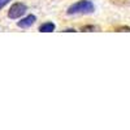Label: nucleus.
<instances>
[{
	"label": "nucleus",
	"instance_id": "nucleus-6",
	"mask_svg": "<svg viewBox=\"0 0 130 130\" xmlns=\"http://www.w3.org/2000/svg\"><path fill=\"white\" fill-rule=\"evenodd\" d=\"M9 2H10V0H0V9H3Z\"/></svg>",
	"mask_w": 130,
	"mask_h": 130
},
{
	"label": "nucleus",
	"instance_id": "nucleus-3",
	"mask_svg": "<svg viewBox=\"0 0 130 130\" xmlns=\"http://www.w3.org/2000/svg\"><path fill=\"white\" fill-rule=\"evenodd\" d=\"M35 21H37V17L34 14H29L25 18H21V21H18V22H17V26L21 27V29H27L31 25H34Z\"/></svg>",
	"mask_w": 130,
	"mask_h": 130
},
{
	"label": "nucleus",
	"instance_id": "nucleus-5",
	"mask_svg": "<svg viewBox=\"0 0 130 130\" xmlns=\"http://www.w3.org/2000/svg\"><path fill=\"white\" fill-rule=\"evenodd\" d=\"M81 30L82 31H96V30H99V27H96L94 25H87V26H82Z\"/></svg>",
	"mask_w": 130,
	"mask_h": 130
},
{
	"label": "nucleus",
	"instance_id": "nucleus-4",
	"mask_svg": "<svg viewBox=\"0 0 130 130\" xmlns=\"http://www.w3.org/2000/svg\"><path fill=\"white\" fill-rule=\"evenodd\" d=\"M55 29H56V26H55L53 22H44V24H42L39 26V31L40 32H52Z\"/></svg>",
	"mask_w": 130,
	"mask_h": 130
},
{
	"label": "nucleus",
	"instance_id": "nucleus-7",
	"mask_svg": "<svg viewBox=\"0 0 130 130\" xmlns=\"http://www.w3.org/2000/svg\"><path fill=\"white\" fill-rule=\"evenodd\" d=\"M116 31H130V27H127V26H121V27H117Z\"/></svg>",
	"mask_w": 130,
	"mask_h": 130
},
{
	"label": "nucleus",
	"instance_id": "nucleus-8",
	"mask_svg": "<svg viewBox=\"0 0 130 130\" xmlns=\"http://www.w3.org/2000/svg\"><path fill=\"white\" fill-rule=\"evenodd\" d=\"M64 31H65V32H74L75 30H74V29H67V30H64Z\"/></svg>",
	"mask_w": 130,
	"mask_h": 130
},
{
	"label": "nucleus",
	"instance_id": "nucleus-2",
	"mask_svg": "<svg viewBox=\"0 0 130 130\" xmlns=\"http://www.w3.org/2000/svg\"><path fill=\"white\" fill-rule=\"evenodd\" d=\"M27 10V7L24 3H14L8 10V17L12 20H17L20 17H22Z\"/></svg>",
	"mask_w": 130,
	"mask_h": 130
},
{
	"label": "nucleus",
	"instance_id": "nucleus-1",
	"mask_svg": "<svg viewBox=\"0 0 130 130\" xmlns=\"http://www.w3.org/2000/svg\"><path fill=\"white\" fill-rule=\"evenodd\" d=\"M94 10H95V7L90 0H79V2L72 4L68 8L67 13L68 14H90V13H94Z\"/></svg>",
	"mask_w": 130,
	"mask_h": 130
}]
</instances>
